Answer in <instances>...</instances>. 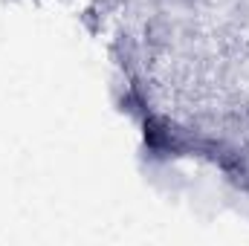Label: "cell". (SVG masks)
<instances>
[{
    "label": "cell",
    "mask_w": 249,
    "mask_h": 246,
    "mask_svg": "<svg viewBox=\"0 0 249 246\" xmlns=\"http://www.w3.org/2000/svg\"><path fill=\"white\" fill-rule=\"evenodd\" d=\"M171 38V26L162 20V18H154L148 26H145V44L154 47V50H162Z\"/></svg>",
    "instance_id": "6da1fadb"
}]
</instances>
